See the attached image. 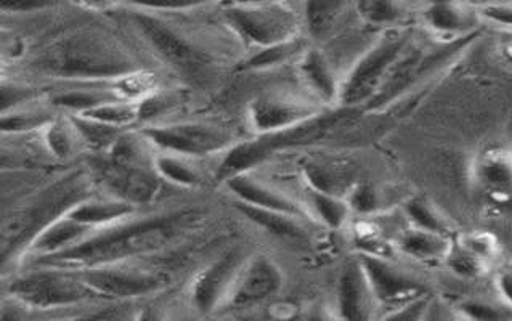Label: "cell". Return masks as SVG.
Here are the masks:
<instances>
[{
    "mask_svg": "<svg viewBox=\"0 0 512 321\" xmlns=\"http://www.w3.org/2000/svg\"><path fill=\"white\" fill-rule=\"evenodd\" d=\"M89 172L94 182L108 191L106 196L134 204L137 208L153 203L164 182L155 167L124 166L114 163L106 155L92 159Z\"/></svg>",
    "mask_w": 512,
    "mask_h": 321,
    "instance_id": "obj_13",
    "label": "cell"
},
{
    "mask_svg": "<svg viewBox=\"0 0 512 321\" xmlns=\"http://www.w3.org/2000/svg\"><path fill=\"white\" fill-rule=\"evenodd\" d=\"M357 257L384 312L399 309L421 297L431 296L423 281L402 269L392 259L368 254H357Z\"/></svg>",
    "mask_w": 512,
    "mask_h": 321,
    "instance_id": "obj_14",
    "label": "cell"
},
{
    "mask_svg": "<svg viewBox=\"0 0 512 321\" xmlns=\"http://www.w3.org/2000/svg\"><path fill=\"white\" fill-rule=\"evenodd\" d=\"M456 243L474 256L479 257L480 261H484L490 267H493L501 254L500 241L492 232H487V230H474V232L464 233L456 240Z\"/></svg>",
    "mask_w": 512,
    "mask_h": 321,
    "instance_id": "obj_42",
    "label": "cell"
},
{
    "mask_svg": "<svg viewBox=\"0 0 512 321\" xmlns=\"http://www.w3.org/2000/svg\"><path fill=\"white\" fill-rule=\"evenodd\" d=\"M44 145L53 158L66 159L74 158L84 147L76 127L71 122L70 116L65 119L57 118L47 129L42 131Z\"/></svg>",
    "mask_w": 512,
    "mask_h": 321,
    "instance_id": "obj_33",
    "label": "cell"
},
{
    "mask_svg": "<svg viewBox=\"0 0 512 321\" xmlns=\"http://www.w3.org/2000/svg\"><path fill=\"white\" fill-rule=\"evenodd\" d=\"M347 204H349L352 214H360V216H376L381 214L386 206V193L371 182H363L358 180L349 195L346 196Z\"/></svg>",
    "mask_w": 512,
    "mask_h": 321,
    "instance_id": "obj_38",
    "label": "cell"
},
{
    "mask_svg": "<svg viewBox=\"0 0 512 321\" xmlns=\"http://www.w3.org/2000/svg\"><path fill=\"white\" fill-rule=\"evenodd\" d=\"M411 41V31L405 26L384 31L344 74L338 106L354 108L368 105L410 49Z\"/></svg>",
    "mask_w": 512,
    "mask_h": 321,
    "instance_id": "obj_6",
    "label": "cell"
},
{
    "mask_svg": "<svg viewBox=\"0 0 512 321\" xmlns=\"http://www.w3.org/2000/svg\"><path fill=\"white\" fill-rule=\"evenodd\" d=\"M354 9L365 25L382 28V33L403 28L410 17V5L392 0H363L355 4Z\"/></svg>",
    "mask_w": 512,
    "mask_h": 321,
    "instance_id": "obj_29",
    "label": "cell"
},
{
    "mask_svg": "<svg viewBox=\"0 0 512 321\" xmlns=\"http://www.w3.org/2000/svg\"><path fill=\"white\" fill-rule=\"evenodd\" d=\"M333 305L341 321H379L384 313L357 256L341 267Z\"/></svg>",
    "mask_w": 512,
    "mask_h": 321,
    "instance_id": "obj_15",
    "label": "cell"
},
{
    "mask_svg": "<svg viewBox=\"0 0 512 321\" xmlns=\"http://www.w3.org/2000/svg\"><path fill=\"white\" fill-rule=\"evenodd\" d=\"M472 183L495 206H512V148L492 147L472 163Z\"/></svg>",
    "mask_w": 512,
    "mask_h": 321,
    "instance_id": "obj_16",
    "label": "cell"
},
{
    "mask_svg": "<svg viewBox=\"0 0 512 321\" xmlns=\"http://www.w3.org/2000/svg\"><path fill=\"white\" fill-rule=\"evenodd\" d=\"M225 187L235 196L236 203L248 204L254 208L281 212L301 220H312L304 204L294 200L269 183L256 179L252 174H241L228 179Z\"/></svg>",
    "mask_w": 512,
    "mask_h": 321,
    "instance_id": "obj_18",
    "label": "cell"
},
{
    "mask_svg": "<svg viewBox=\"0 0 512 321\" xmlns=\"http://www.w3.org/2000/svg\"><path fill=\"white\" fill-rule=\"evenodd\" d=\"M443 264L447 265V269L463 280H479L485 277L492 267L480 261L479 257L474 256L471 252L461 248L460 244L453 243L452 251L448 254Z\"/></svg>",
    "mask_w": 512,
    "mask_h": 321,
    "instance_id": "obj_41",
    "label": "cell"
},
{
    "mask_svg": "<svg viewBox=\"0 0 512 321\" xmlns=\"http://www.w3.org/2000/svg\"><path fill=\"white\" fill-rule=\"evenodd\" d=\"M143 135L153 147L164 153L201 158V156L227 153L235 147V135L225 127L209 122H175L143 127Z\"/></svg>",
    "mask_w": 512,
    "mask_h": 321,
    "instance_id": "obj_10",
    "label": "cell"
},
{
    "mask_svg": "<svg viewBox=\"0 0 512 321\" xmlns=\"http://www.w3.org/2000/svg\"><path fill=\"white\" fill-rule=\"evenodd\" d=\"M53 2H42V0H17V2H4L2 10L5 13H41L44 10L52 9Z\"/></svg>",
    "mask_w": 512,
    "mask_h": 321,
    "instance_id": "obj_50",
    "label": "cell"
},
{
    "mask_svg": "<svg viewBox=\"0 0 512 321\" xmlns=\"http://www.w3.org/2000/svg\"><path fill=\"white\" fill-rule=\"evenodd\" d=\"M249 256L251 254L243 246H233L220 252L188 278L182 294L196 317L201 321L219 317Z\"/></svg>",
    "mask_w": 512,
    "mask_h": 321,
    "instance_id": "obj_9",
    "label": "cell"
},
{
    "mask_svg": "<svg viewBox=\"0 0 512 321\" xmlns=\"http://www.w3.org/2000/svg\"><path fill=\"white\" fill-rule=\"evenodd\" d=\"M304 179L307 188L326 195L346 198L355 183L352 167L336 161H312L304 166Z\"/></svg>",
    "mask_w": 512,
    "mask_h": 321,
    "instance_id": "obj_24",
    "label": "cell"
},
{
    "mask_svg": "<svg viewBox=\"0 0 512 321\" xmlns=\"http://www.w3.org/2000/svg\"><path fill=\"white\" fill-rule=\"evenodd\" d=\"M304 206L309 211L312 220H318L325 227L333 228V230L344 227L352 214L346 198L326 195V193L310 190V188H307Z\"/></svg>",
    "mask_w": 512,
    "mask_h": 321,
    "instance_id": "obj_30",
    "label": "cell"
},
{
    "mask_svg": "<svg viewBox=\"0 0 512 321\" xmlns=\"http://www.w3.org/2000/svg\"><path fill=\"white\" fill-rule=\"evenodd\" d=\"M309 45L304 39H294L285 44L273 45L269 49L256 50L248 60L241 63L243 71H269L278 66L286 65L289 61H297Z\"/></svg>",
    "mask_w": 512,
    "mask_h": 321,
    "instance_id": "obj_34",
    "label": "cell"
},
{
    "mask_svg": "<svg viewBox=\"0 0 512 321\" xmlns=\"http://www.w3.org/2000/svg\"><path fill=\"white\" fill-rule=\"evenodd\" d=\"M137 102H139V121L147 122V127L156 126L159 119L172 113L175 106L182 103V95L179 90H153Z\"/></svg>",
    "mask_w": 512,
    "mask_h": 321,
    "instance_id": "obj_39",
    "label": "cell"
},
{
    "mask_svg": "<svg viewBox=\"0 0 512 321\" xmlns=\"http://www.w3.org/2000/svg\"><path fill=\"white\" fill-rule=\"evenodd\" d=\"M86 118L95 119L108 126L119 127V129H129L132 124L139 122V102L134 100H119V102L108 103V105L98 106L95 110L79 114Z\"/></svg>",
    "mask_w": 512,
    "mask_h": 321,
    "instance_id": "obj_40",
    "label": "cell"
},
{
    "mask_svg": "<svg viewBox=\"0 0 512 321\" xmlns=\"http://www.w3.org/2000/svg\"><path fill=\"white\" fill-rule=\"evenodd\" d=\"M98 297L110 304L131 305L171 291L169 273L137 261L105 265L79 272Z\"/></svg>",
    "mask_w": 512,
    "mask_h": 321,
    "instance_id": "obj_8",
    "label": "cell"
},
{
    "mask_svg": "<svg viewBox=\"0 0 512 321\" xmlns=\"http://www.w3.org/2000/svg\"><path fill=\"white\" fill-rule=\"evenodd\" d=\"M200 219V211L195 208L159 212L142 219L134 217L113 227L98 230L70 251L29 262L25 267L45 265L82 272L105 265L137 261L140 257L150 256L179 243L191 230H195Z\"/></svg>",
    "mask_w": 512,
    "mask_h": 321,
    "instance_id": "obj_1",
    "label": "cell"
},
{
    "mask_svg": "<svg viewBox=\"0 0 512 321\" xmlns=\"http://www.w3.org/2000/svg\"><path fill=\"white\" fill-rule=\"evenodd\" d=\"M501 53H503L504 60L508 61L509 65L512 66V39L511 41L504 42L501 47Z\"/></svg>",
    "mask_w": 512,
    "mask_h": 321,
    "instance_id": "obj_52",
    "label": "cell"
},
{
    "mask_svg": "<svg viewBox=\"0 0 512 321\" xmlns=\"http://www.w3.org/2000/svg\"><path fill=\"white\" fill-rule=\"evenodd\" d=\"M297 74L307 94L320 105H338L342 78H339L330 57L317 47H307L296 61Z\"/></svg>",
    "mask_w": 512,
    "mask_h": 321,
    "instance_id": "obj_19",
    "label": "cell"
},
{
    "mask_svg": "<svg viewBox=\"0 0 512 321\" xmlns=\"http://www.w3.org/2000/svg\"><path fill=\"white\" fill-rule=\"evenodd\" d=\"M37 90L21 82L4 81L0 90V103L2 114L20 110L23 106L33 105L36 102Z\"/></svg>",
    "mask_w": 512,
    "mask_h": 321,
    "instance_id": "obj_44",
    "label": "cell"
},
{
    "mask_svg": "<svg viewBox=\"0 0 512 321\" xmlns=\"http://www.w3.org/2000/svg\"><path fill=\"white\" fill-rule=\"evenodd\" d=\"M155 171L164 182L171 183L175 187L196 188L203 182L198 167L187 156L158 151L155 158Z\"/></svg>",
    "mask_w": 512,
    "mask_h": 321,
    "instance_id": "obj_32",
    "label": "cell"
},
{
    "mask_svg": "<svg viewBox=\"0 0 512 321\" xmlns=\"http://www.w3.org/2000/svg\"><path fill=\"white\" fill-rule=\"evenodd\" d=\"M431 297H421L418 301L402 305L399 309L387 310V312L382 313L379 321H423Z\"/></svg>",
    "mask_w": 512,
    "mask_h": 321,
    "instance_id": "obj_47",
    "label": "cell"
},
{
    "mask_svg": "<svg viewBox=\"0 0 512 321\" xmlns=\"http://www.w3.org/2000/svg\"><path fill=\"white\" fill-rule=\"evenodd\" d=\"M285 288V273L272 257L251 254L236 278L232 293L219 317H233L259 309L280 296Z\"/></svg>",
    "mask_w": 512,
    "mask_h": 321,
    "instance_id": "obj_11",
    "label": "cell"
},
{
    "mask_svg": "<svg viewBox=\"0 0 512 321\" xmlns=\"http://www.w3.org/2000/svg\"><path fill=\"white\" fill-rule=\"evenodd\" d=\"M127 321H201L196 317L185 297L172 296L171 291L132 304Z\"/></svg>",
    "mask_w": 512,
    "mask_h": 321,
    "instance_id": "obj_25",
    "label": "cell"
},
{
    "mask_svg": "<svg viewBox=\"0 0 512 321\" xmlns=\"http://www.w3.org/2000/svg\"><path fill=\"white\" fill-rule=\"evenodd\" d=\"M464 321H512V307L498 296H472L455 305Z\"/></svg>",
    "mask_w": 512,
    "mask_h": 321,
    "instance_id": "obj_36",
    "label": "cell"
},
{
    "mask_svg": "<svg viewBox=\"0 0 512 321\" xmlns=\"http://www.w3.org/2000/svg\"><path fill=\"white\" fill-rule=\"evenodd\" d=\"M403 212L411 227L452 236V224L426 196H413L403 203Z\"/></svg>",
    "mask_w": 512,
    "mask_h": 321,
    "instance_id": "obj_31",
    "label": "cell"
},
{
    "mask_svg": "<svg viewBox=\"0 0 512 321\" xmlns=\"http://www.w3.org/2000/svg\"><path fill=\"white\" fill-rule=\"evenodd\" d=\"M283 321H341L333 304L310 302L288 313Z\"/></svg>",
    "mask_w": 512,
    "mask_h": 321,
    "instance_id": "obj_46",
    "label": "cell"
},
{
    "mask_svg": "<svg viewBox=\"0 0 512 321\" xmlns=\"http://www.w3.org/2000/svg\"><path fill=\"white\" fill-rule=\"evenodd\" d=\"M129 23L140 41L180 78L195 84L211 81L214 70L211 55L153 13L148 5H134L129 12Z\"/></svg>",
    "mask_w": 512,
    "mask_h": 321,
    "instance_id": "obj_5",
    "label": "cell"
},
{
    "mask_svg": "<svg viewBox=\"0 0 512 321\" xmlns=\"http://www.w3.org/2000/svg\"><path fill=\"white\" fill-rule=\"evenodd\" d=\"M68 313V312H66ZM57 313H42L10 294H2L0 321H41Z\"/></svg>",
    "mask_w": 512,
    "mask_h": 321,
    "instance_id": "obj_45",
    "label": "cell"
},
{
    "mask_svg": "<svg viewBox=\"0 0 512 321\" xmlns=\"http://www.w3.org/2000/svg\"><path fill=\"white\" fill-rule=\"evenodd\" d=\"M34 68L65 84H119L142 73L134 52L116 37L92 28L55 39L37 55Z\"/></svg>",
    "mask_w": 512,
    "mask_h": 321,
    "instance_id": "obj_2",
    "label": "cell"
},
{
    "mask_svg": "<svg viewBox=\"0 0 512 321\" xmlns=\"http://www.w3.org/2000/svg\"><path fill=\"white\" fill-rule=\"evenodd\" d=\"M156 148L143 132L127 131L119 135L105 155L114 163L134 167H155Z\"/></svg>",
    "mask_w": 512,
    "mask_h": 321,
    "instance_id": "obj_28",
    "label": "cell"
},
{
    "mask_svg": "<svg viewBox=\"0 0 512 321\" xmlns=\"http://www.w3.org/2000/svg\"><path fill=\"white\" fill-rule=\"evenodd\" d=\"M137 214H139L137 206L113 196H105V198L90 196L89 200L82 201L73 211L68 212V216L95 230L121 224L126 220L134 219Z\"/></svg>",
    "mask_w": 512,
    "mask_h": 321,
    "instance_id": "obj_22",
    "label": "cell"
},
{
    "mask_svg": "<svg viewBox=\"0 0 512 321\" xmlns=\"http://www.w3.org/2000/svg\"><path fill=\"white\" fill-rule=\"evenodd\" d=\"M94 183L89 171L70 172L34 193L23 206L13 209L10 216H5L2 225L4 278L17 272V267L21 270L29 249L45 228L73 211L82 201L89 200Z\"/></svg>",
    "mask_w": 512,
    "mask_h": 321,
    "instance_id": "obj_3",
    "label": "cell"
},
{
    "mask_svg": "<svg viewBox=\"0 0 512 321\" xmlns=\"http://www.w3.org/2000/svg\"><path fill=\"white\" fill-rule=\"evenodd\" d=\"M421 21L435 37L445 42H456L476 36L484 23L477 5L466 2H434L423 5Z\"/></svg>",
    "mask_w": 512,
    "mask_h": 321,
    "instance_id": "obj_17",
    "label": "cell"
},
{
    "mask_svg": "<svg viewBox=\"0 0 512 321\" xmlns=\"http://www.w3.org/2000/svg\"><path fill=\"white\" fill-rule=\"evenodd\" d=\"M2 294H10L42 313H66L110 304L98 297L74 270L28 265L4 278Z\"/></svg>",
    "mask_w": 512,
    "mask_h": 321,
    "instance_id": "obj_4",
    "label": "cell"
},
{
    "mask_svg": "<svg viewBox=\"0 0 512 321\" xmlns=\"http://www.w3.org/2000/svg\"><path fill=\"white\" fill-rule=\"evenodd\" d=\"M95 232H98V230L89 227V225L81 224V222L66 214L61 219L55 220L49 228H45L44 232L37 236L33 246L29 249L23 267L29 262L57 256L60 252L70 251V249L84 243Z\"/></svg>",
    "mask_w": 512,
    "mask_h": 321,
    "instance_id": "obj_21",
    "label": "cell"
},
{
    "mask_svg": "<svg viewBox=\"0 0 512 321\" xmlns=\"http://www.w3.org/2000/svg\"><path fill=\"white\" fill-rule=\"evenodd\" d=\"M453 243L455 240L452 236L410 227L407 232L399 236L395 249H399L413 261L423 262V264H437V262L443 264L452 251Z\"/></svg>",
    "mask_w": 512,
    "mask_h": 321,
    "instance_id": "obj_23",
    "label": "cell"
},
{
    "mask_svg": "<svg viewBox=\"0 0 512 321\" xmlns=\"http://www.w3.org/2000/svg\"><path fill=\"white\" fill-rule=\"evenodd\" d=\"M346 2H307L302 5V25L313 41H326L339 28L347 10Z\"/></svg>",
    "mask_w": 512,
    "mask_h": 321,
    "instance_id": "obj_26",
    "label": "cell"
},
{
    "mask_svg": "<svg viewBox=\"0 0 512 321\" xmlns=\"http://www.w3.org/2000/svg\"><path fill=\"white\" fill-rule=\"evenodd\" d=\"M423 321H464L455 305L448 304L443 297L432 296L427 304Z\"/></svg>",
    "mask_w": 512,
    "mask_h": 321,
    "instance_id": "obj_49",
    "label": "cell"
},
{
    "mask_svg": "<svg viewBox=\"0 0 512 321\" xmlns=\"http://www.w3.org/2000/svg\"><path fill=\"white\" fill-rule=\"evenodd\" d=\"M126 305L102 304L94 305L89 309L76 310V312L57 313L41 321H118L121 309Z\"/></svg>",
    "mask_w": 512,
    "mask_h": 321,
    "instance_id": "obj_43",
    "label": "cell"
},
{
    "mask_svg": "<svg viewBox=\"0 0 512 321\" xmlns=\"http://www.w3.org/2000/svg\"><path fill=\"white\" fill-rule=\"evenodd\" d=\"M325 114V106L309 95L265 92L248 106V122L257 135L277 134Z\"/></svg>",
    "mask_w": 512,
    "mask_h": 321,
    "instance_id": "obj_12",
    "label": "cell"
},
{
    "mask_svg": "<svg viewBox=\"0 0 512 321\" xmlns=\"http://www.w3.org/2000/svg\"><path fill=\"white\" fill-rule=\"evenodd\" d=\"M495 288L498 296L512 307V267H506L496 273Z\"/></svg>",
    "mask_w": 512,
    "mask_h": 321,
    "instance_id": "obj_51",
    "label": "cell"
},
{
    "mask_svg": "<svg viewBox=\"0 0 512 321\" xmlns=\"http://www.w3.org/2000/svg\"><path fill=\"white\" fill-rule=\"evenodd\" d=\"M131 100L119 84H65L49 95V105L71 114H84L98 106Z\"/></svg>",
    "mask_w": 512,
    "mask_h": 321,
    "instance_id": "obj_20",
    "label": "cell"
},
{
    "mask_svg": "<svg viewBox=\"0 0 512 321\" xmlns=\"http://www.w3.org/2000/svg\"><path fill=\"white\" fill-rule=\"evenodd\" d=\"M208 321H236V320L233 317H216V318H212V320H208Z\"/></svg>",
    "mask_w": 512,
    "mask_h": 321,
    "instance_id": "obj_53",
    "label": "cell"
},
{
    "mask_svg": "<svg viewBox=\"0 0 512 321\" xmlns=\"http://www.w3.org/2000/svg\"><path fill=\"white\" fill-rule=\"evenodd\" d=\"M55 119L57 118L47 106H23L20 110L2 114V134L23 135L44 131Z\"/></svg>",
    "mask_w": 512,
    "mask_h": 321,
    "instance_id": "obj_35",
    "label": "cell"
},
{
    "mask_svg": "<svg viewBox=\"0 0 512 321\" xmlns=\"http://www.w3.org/2000/svg\"><path fill=\"white\" fill-rule=\"evenodd\" d=\"M70 119L78 131L84 147L87 150L97 151V153H106L119 139V135L127 131V129L108 126V124L86 118V116H79V114H71Z\"/></svg>",
    "mask_w": 512,
    "mask_h": 321,
    "instance_id": "obj_37",
    "label": "cell"
},
{
    "mask_svg": "<svg viewBox=\"0 0 512 321\" xmlns=\"http://www.w3.org/2000/svg\"><path fill=\"white\" fill-rule=\"evenodd\" d=\"M236 209L243 214L249 222L262 228L270 235L283 238V240H302L305 236L304 220L281 214V212L267 211V209L254 208L248 204L235 203Z\"/></svg>",
    "mask_w": 512,
    "mask_h": 321,
    "instance_id": "obj_27",
    "label": "cell"
},
{
    "mask_svg": "<svg viewBox=\"0 0 512 321\" xmlns=\"http://www.w3.org/2000/svg\"><path fill=\"white\" fill-rule=\"evenodd\" d=\"M480 17L482 21L501 26V28L512 29V2L503 4H479Z\"/></svg>",
    "mask_w": 512,
    "mask_h": 321,
    "instance_id": "obj_48",
    "label": "cell"
},
{
    "mask_svg": "<svg viewBox=\"0 0 512 321\" xmlns=\"http://www.w3.org/2000/svg\"><path fill=\"white\" fill-rule=\"evenodd\" d=\"M235 36L252 49H269L301 37L302 10L286 2H238L222 5Z\"/></svg>",
    "mask_w": 512,
    "mask_h": 321,
    "instance_id": "obj_7",
    "label": "cell"
}]
</instances>
